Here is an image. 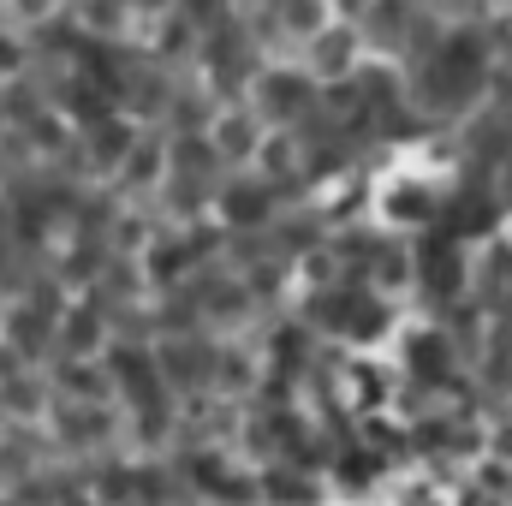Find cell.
I'll use <instances>...</instances> for the list:
<instances>
[{"label":"cell","instance_id":"obj_3","mask_svg":"<svg viewBox=\"0 0 512 506\" xmlns=\"http://www.w3.org/2000/svg\"><path fill=\"white\" fill-rule=\"evenodd\" d=\"M262 215H268V197H262V191H233V197H227V221L251 227V221H262Z\"/></svg>","mask_w":512,"mask_h":506},{"label":"cell","instance_id":"obj_2","mask_svg":"<svg viewBox=\"0 0 512 506\" xmlns=\"http://www.w3.org/2000/svg\"><path fill=\"white\" fill-rule=\"evenodd\" d=\"M316 66H322V72H346V66H352V36H346V30L322 36V42H316Z\"/></svg>","mask_w":512,"mask_h":506},{"label":"cell","instance_id":"obj_6","mask_svg":"<svg viewBox=\"0 0 512 506\" xmlns=\"http://www.w3.org/2000/svg\"><path fill=\"white\" fill-rule=\"evenodd\" d=\"M417 370H429V376H447V352H441V340H417Z\"/></svg>","mask_w":512,"mask_h":506},{"label":"cell","instance_id":"obj_4","mask_svg":"<svg viewBox=\"0 0 512 506\" xmlns=\"http://www.w3.org/2000/svg\"><path fill=\"white\" fill-rule=\"evenodd\" d=\"M262 96H268L280 114H292V108L304 102V84H298V78H268V84H262Z\"/></svg>","mask_w":512,"mask_h":506},{"label":"cell","instance_id":"obj_1","mask_svg":"<svg viewBox=\"0 0 512 506\" xmlns=\"http://www.w3.org/2000/svg\"><path fill=\"white\" fill-rule=\"evenodd\" d=\"M215 149H221V155H251L256 126L251 120H221V126H215Z\"/></svg>","mask_w":512,"mask_h":506},{"label":"cell","instance_id":"obj_7","mask_svg":"<svg viewBox=\"0 0 512 506\" xmlns=\"http://www.w3.org/2000/svg\"><path fill=\"white\" fill-rule=\"evenodd\" d=\"M126 179H155V149H149V143H143V149H131Z\"/></svg>","mask_w":512,"mask_h":506},{"label":"cell","instance_id":"obj_5","mask_svg":"<svg viewBox=\"0 0 512 506\" xmlns=\"http://www.w3.org/2000/svg\"><path fill=\"white\" fill-rule=\"evenodd\" d=\"M423 274H429L441 292H453V286H459V256H453V251H435L429 262H423Z\"/></svg>","mask_w":512,"mask_h":506}]
</instances>
